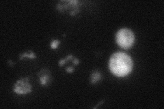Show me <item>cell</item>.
I'll list each match as a JSON object with an SVG mask.
<instances>
[{
  "label": "cell",
  "mask_w": 164,
  "mask_h": 109,
  "mask_svg": "<svg viewBox=\"0 0 164 109\" xmlns=\"http://www.w3.org/2000/svg\"><path fill=\"white\" fill-rule=\"evenodd\" d=\"M13 90L18 94H27L32 91V86L29 83V78L19 80L14 85Z\"/></svg>",
  "instance_id": "cell-4"
},
{
  "label": "cell",
  "mask_w": 164,
  "mask_h": 109,
  "mask_svg": "<svg viewBox=\"0 0 164 109\" xmlns=\"http://www.w3.org/2000/svg\"><path fill=\"white\" fill-rule=\"evenodd\" d=\"M38 77L40 78V83L43 85H48L51 81V74L49 70L47 69H43L38 73Z\"/></svg>",
  "instance_id": "cell-5"
},
{
  "label": "cell",
  "mask_w": 164,
  "mask_h": 109,
  "mask_svg": "<svg viewBox=\"0 0 164 109\" xmlns=\"http://www.w3.org/2000/svg\"><path fill=\"white\" fill-rule=\"evenodd\" d=\"M109 68L110 71L116 76L123 77L131 72L133 61L126 53L121 52L116 53L110 59Z\"/></svg>",
  "instance_id": "cell-1"
},
{
  "label": "cell",
  "mask_w": 164,
  "mask_h": 109,
  "mask_svg": "<svg viewBox=\"0 0 164 109\" xmlns=\"http://www.w3.org/2000/svg\"><path fill=\"white\" fill-rule=\"evenodd\" d=\"M80 2L78 1H61L57 5V9L60 12H65L68 11L71 16L79 12Z\"/></svg>",
  "instance_id": "cell-3"
},
{
  "label": "cell",
  "mask_w": 164,
  "mask_h": 109,
  "mask_svg": "<svg viewBox=\"0 0 164 109\" xmlns=\"http://www.w3.org/2000/svg\"><path fill=\"white\" fill-rule=\"evenodd\" d=\"M60 42L59 40H53L51 43V47L54 49H57L58 45L60 44Z\"/></svg>",
  "instance_id": "cell-8"
},
{
  "label": "cell",
  "mask_w": 164,
  "mask_h": 109,
  "mask_svg": "<svg viewBox=\"0 0 164 109\" xmlns=\"http://www.w3.org/2000/svg\"><path fill=\"white\" fill-rule=\"evenodd\" d=\"M74 70V68L73 67H69V68H67L66 69V71L67 72H69V73H71V72H73Z\"/></svg>",
  "instance_id": "cell-9"
},
{
  "label": "cell",
  "mask_w": 164,
  "mask_h": 109,
  "mask_svg": "<svg viewBox=\"0 0 164 109\" xmlns=\"http://www.w3.org/2000/svg\"><path fill=\"white\" fill-rule=\"evenodd\" d=\"M101 79V72L98 70L93 71L90 76V82L92 84H95L99 82Z\"/></svg>",
  "instance_id": "cell-6"
},
{
  "label": "cell",
  "mask_w": 164,
  "mask_h": 109,
  "mask_svg": "<svg viewBox=\"0 0 164 109\" xmlns=\"http://www.w3.org/2000/svg\"><path fill=\"white\" fill-rule=\"evenodd\" d=\"M73 62L75 65H77V64H78L79 62V60H78V59H75V60H73Z\"/></svg>",
  "instance_id": "cell-11"
},
{
  "label": "cell",
  "mask_w": 164,
  "mask_h": 109,
  "mask_svg": "<svg viewBox=\"0 0 164 109\" xmlns=\"http://www.w3.org/2000/svg\"><path fill=\"white\" fill-rule=\"evenodd\" d=\"M27 57L29 58H31V59H35L36 57H37V56H36L34 53H33L32 51H30L28 52H26L20 55V60H22V59H23L24 57Z\"/></svg>",
  "instance_id": "cell-7"
},
{
  "label": "cell",
  "mask_w": 164,
  "mask_h": 109,
  "mask_svg": "<svg viewBox=\"0 0 164 109\" xmlns=\"http://www.w3.org/2000/svg\"><path fill=\"white\" fill-rule=\"evenodd\" d=\"M66 58L65 59H63V60H61L60 61H59V65L60 66H62L64 64H65V63L66 62Z\"/></svg>",
  "instance_id": "cell-10"
},
{
  "label": "cell",
  "mask_w": 164,
  "mask_h": 109,
  "mask_svg": "<svg viewBox=\"0 0 164 109\" xmlns=\"http://www.w3.org/2000/svg\"><path fill=\"white\" fill-rule=\"evenodd\" d=\"M116 40L119 46L123 49H127L133 46L135 41V36L131 29L123 28L116 33Z\"/></svg>",
  "instance_id": "cell-2"
}]
</instances>
